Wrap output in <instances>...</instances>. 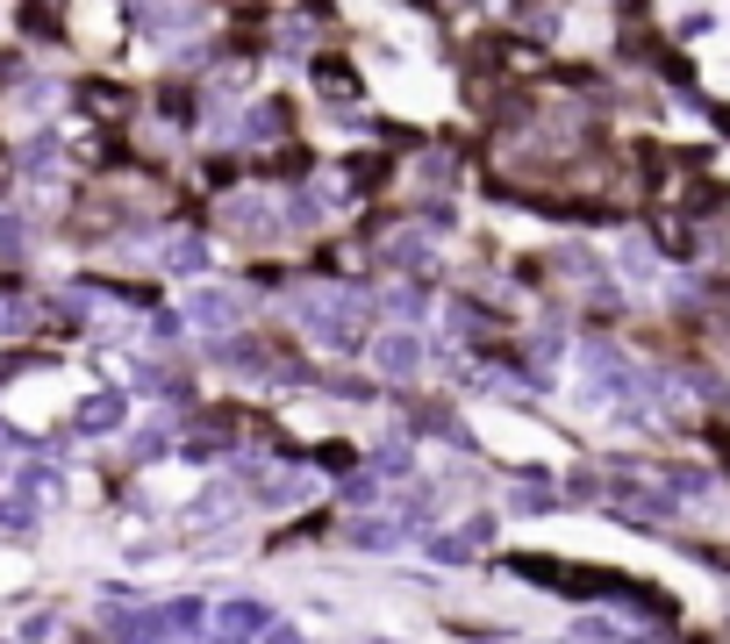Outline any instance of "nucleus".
Wrapping results in <instances>:
<instances>
[{"label": "nucleus", "mask_w": 730, "mask_h": 644, "mask_svg": "<svg viewBox=\"0 0 730 644\" xmlns=\"http://www.w3.org/2000/svg\"><path fill=\"white\" fill-rule=\"evenodd\" d=\"M272 616H265V602H230L222 609V630H237V637H251V630H265Z\"/></svg>", "instance_id": "nucleus-1"}, {"label": "nucleus", "mask_w": 730, "mask_h": 644, "mask_svg": "<svg viewBox=\"0 0 730 644\" xmlns=\"http://www.w3.org/2000/svg\"><path fill=\"white\" fill-rule=\"evenodd\" d=\"M380 366H387V373H408V366H416V344H408V337H387V344H380Z\"/></svg>", "instance_id": "nucleus-2"}]
</instances>
